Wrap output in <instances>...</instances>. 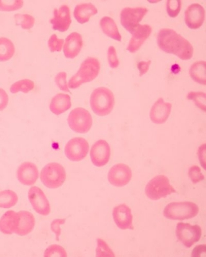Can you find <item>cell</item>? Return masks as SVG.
Returning <instances> with one entry per match:
<instances>
[{
	"mask_svg": "<svg viewBox=\"0 0 206 257\" xmlns=\"http://www.w3.org/2000/svg\"><path fill=\"white\" fill-rule=\"evenodd\" d=\"M64 40L62 39H59L56 34H53L50 36L49 41H48V46L52 52H61L62 47H63Z\"/></svg>",
	"mask_w": 206,
	"mask_h": 257,
	"instance_id": "cell-37",
	"label": "cell"
},
{
	"mask_svg": "<svg viewBox=\"0 0 206 257\" xmlns=\"http://www.w3.org/2000/svg\"><path fill=\"white\" fill-rule=\"evenodd\" d=\"M113 218L118 228L121 229H134L133 215L131 209L126 205L121 204L114 208Z\"/></svg>",
	"mask_w": 206,
	"mask_h": 257,
	"instance_id": "cell-16",
	"label": "cell"
},
{
	"mask_svg": "<svg viewBox=\"0 0 206 257\" xmlns=\"http://www.w3.org/2000/svg\"><path fill=\"white\" fill-rule=\"evenodd\" d=\"M66 219H57L54 220L51 223V229L56 234V240H59V236L61 235V230L60 225L65 223Z\"/></svg>",
	"mask_w": 206,
	"mask_h": 257,
	"instance_id": "cell-40",
	"label": "cell"
},
{
	"mask_svg": "<svg viewBox=\"0 0 206 257\" xmlns=\"http://www.w3.org/2000/svg\"><path fill=\"white\" fill-rule=\"evenodd\" d=\"M152 27L149 25H139L130 32L132 34L131 40L127 47V50L130 53L138 51L146 40L152 34Z\"/></svg>",
	"mask_w": 206,
	"mask_h": 257,
	"instance_id": "cell-14",
	"label": "cell"
},
{
	"mask_svg": "<svg viewBox=\"0 0 206 257\" xmlns=\"http://www.w3.org/2000/svg\"><path fill=\"white\" fill-rule=\"evenodd\" d=\"M187 99L194 101V104L202 111H205L206 97L203 92L191 91L187 95Z\"/></svg>",
	"mask_w": 206,
	"mask_h": 257,
	"instance_id": "cell-32",
	"label": "cell"
},
{
	"mask_svg": "<svg viewBox=\"0 0 206 257\" xmlns=\"http://www.w3.org/2000/svg\"><path fill=\"white\" fill-rule=\"evenodd\" d=\"M188 175L190 180L194 184L204 180V176H203L202 172H201L200 167L197 166V165H194V166L191 167L189 169Z\"/></svg>",
	"mask_w": 206,
	"mask_h": 257,
	"instance_id": "cell-36",
	"label": "cell"
},
{
	"mask_svg": "<svg viewBox=\"0 0 206 257\" xmlns=\"http://www.w3.org/2000/svg\"><path fill=\"white\" fill-rule=\"evenodd\" d=\"M176 235L184 246L189 248L194 243L200 240L202 236V229L197 224L178 222L176 228Z\"/></svg>",
	"mask_w": 206,
	"mask_h": 257,
	"instance_id": "cell-8",
	"label": "cell"
},
{
	"mask_svg": "<svg viewBox=\"0 0 206 257\" xmlns=\"http://www.w3.org/2000/svg\"><path fill=\"white\" fill-rule=\"evenodd\" d=\"M82 38L81 34L72 32L66 38L63 47L64 54L66 58L74 59L79 54L82 47Z\"/></svg>",
	"mask_w": 206,
	"mask_h": 257,
	"instance_id": "cell-20",
	"label": "cell"
},
{
	"mask_svg": "<svg viewBox=\"0 0 206 257\" xmlns=\"http://www.w3.org/2000/svg\"><path fill=\"white\" fill-rule=\"evenodd\" d=\"M89 151V144L81 137L71 139L65 148L66 157L72 162H80L85 158Z\"/></svg>",
	"mask_w": 206,
	"mask_h": 257,
	"instance_id": "cell-9",
	"label": "cell"
},
{
	"mask_svg": "<svg viewBox=\"0 0 206 257\" xmlns=\"http://www.w3.org/2000/svg\"><path fill=\"white\" fill-rule=\"evenodd\" d=\"M108 60L112 68H117L120 65V61L117 56L116 48L112 46L108 50Z\"/></svg>",
	"mask_w": 206,
	"mask_h": 257,
	"instance_id": "cell-39",
	"label": "cell"
},
{
	"mask_svg": "<svg viewBox=\"0 0 206 257\" xmlns=\"http://www.w3.org/2000/svg\"><path fill=\"white\" fill-rule=\"evenodd\" d=\"M157 43L162 51L175 55L182 60H189L193 57V46L172 29H161L158 33Z\"/></svg>",
	"mask_w": 206,
	"mask_h": 257,
	"instance_id": "cell-1",
	"label": "cell"
},
{
	"mask_svg": "<svg viewBox=\"0 0 206 257\" xmlns=\"http://www.w3.org/2000/svg\"><path fill=\"white\" fill-rule=\"evenodd\" d=\"M151 64V61H141L138 63V69L139 73H140V76H143L144 74L147 73L149 67Z\"/></svg>",
	"mask_w": 206,
	"mask_h": 257,
	"instance_id": "cell-42",
	"label": "cell"
},
{
	"mask_svg": "<svg viewBox=\"0 0 206 257\" xmlns=\"http://www.w3.org/2000/svg\"><path fill=\"white\" fill-rule=\"evenodd\" d=\"M9 96L4 89L0 88V111H3L8 106Z\"/></svg>",
	"mask_w": 206,
	"mask_h": 257,
	"instance_id": "cell-41",
	"label": "cell"
},
{
	"mask_svg": "<svg viewBox=\"0 0 206 257\" xmlns=\"http://www.w3.org/2000/svg\"><path fill=\"white\" fill-rule=\"evenodd\" d=\"M206 251L205 245H199L194 247L192 252V256H199Z\"/></svg>",
	"mask_w": 206,
	"mask_h": 257,
	"instance_id": "cell-44",
	"label": "cell"
},
{
	"mask_svg": "<svg viewBox=\"0 0 206 257\" xmlns=\"http://www.w3.org/2000/svg\"><path fill=\"white\" fill-rule=\"evenodd\" d=\"M19 221H18V228L15 233L20 236L28 235L33 231L35 226V218L31 212L28 211H20L18 212Z\"/></svg>",
	"mask_w": 206,
	"mask_h": 257,
	"instance_id": "cell-21",
	"label": "cell"
},
{
	"mask_svg": "<svg viewBox=\"0 0 206 257\" xmlns=\"http://www.w3.org/2000/svg\"><path fill=\"white\" fill-rule=\"evenodd\" d=\"M44 256H61V257H66L67 256V253L65 249L63 248L61 245L53 244L50 245L49 247H47V249L45 250Z\"/></svg>",
	"mask_w": 206,
	"mask_h": 257,
	"instance_id": "cell-35",
	"label": "cell"
},
{
	"mask_svg": "<svg viewBox=\"0 0 206 257\" xmlns=\"http://www.w3.org/2000/svg\"><path fill=\"white\" fill-rule=\"evenodd\" d=\"M72 105L70 96L67 94L58 93L50 102V109L56 115H59L69 109Z\"/></svg>",
	"mask_w": 206,
	"mask_h": 257,
	"instance_id": "cell-23",
	"label": "cell"
},
{
	"mask_svg": "<svg viewBox=\"0 0 206 257\" xmlns=\"http://www.w3.org/2000/svg\"><path fill=\"white\" fill-rule=\"evenodd\" d=\"M18 221L19 217L18 213L13 210L8 211L0 219V231L6 235L15 233L18 228Z\"/></svg>",
	"mask_w": 206,
	"mask_h": 257,
	"instance_id": "cell-22",
	"label": "cell"
},
{
	"mask_svg": "<svg viewBox=\"0 0 206 257\" xmlns=\"http://www.w3.org/2000/svg\"><path fill=\"white\" fill-rule=\"evenodd\" d=\"M55 82L61 90L65 91V92H70L69 89L66 82V73L62 72L59 73L55 77Z\"/></svg>",
	"mask_w": 206,
	"mask_h": 257,
	"instance_id": "cell-38",
	"label": "cell"
},
{
	"mask_svg": "<svg viewBox=\"0 0 206 257\" xmlns=\"http://www.w3.org/2000/svg\"><path fill=\"white\" fill-rule=\"evenodd\" d=\"M184 20L189 29L200 28L205 20L204 9L200 4H191L185 11Z\"/></svg>",
	"mask_w": 206,
	"mask_h": 257,
	"instance_id": "cell-15",
	"label": "cell"
},
{
	"mask_svg": "<svg viewBox=\"0 0 206 257\" xmlns=\"http://www.w3.org/2000/svg\"><path fill=\"white\" fill-rule=\"evenodd\" d=\"M97 13V9L92 4H81L75 7L74 16L79 24H84L90 20L91 16Z\"/></svg>",
	"mask_w": 206,
	"mask_h": 257,
	"instance_id": "cell-24",
	"label": "cell"
},
{
	"mask_svg": "<svg viewBox=\"0 0 206 257\" xmlns=\"http://www.w3.org/2000/svg\"><path fill=\"white\" fill-rule=\"evenodd\" d=\"M206 64L204 61H197L192 64L189 69V75L192 79L198 84L205 85Z\"/></svg>",
	"mask_w": 206,
	"mask_h": 257,
	"instance_id": "cell-26",
	"label": "cell"
},
{
	"mask_svg": "<svg viewBox=\"0 0 206 257\" xmlns=\"http://www.w3.org/2000/svg\"><path fill=\"white\" fill-rule=\"evenodd\" d=\"M115 98L109 89L100 87L94 89L90 96V106L92 111L98 116L109 114L114 109Z\"/></svg>",
	"mask_w": 206,
	"mask_h": 257,
	"instance_id": "cell-3",
	"label": "cell"
},
{
	"mask_svg": "<svg viewBox=\"0 0 206 257\" xmlns=\"http://www.w3.org/2000/svg\"><path fill=\"white\" fill-rule=\"evenodd\" d=\"M198 212V205L193 202H173L166 205L163 214L167 219L183 221L196 217Z\"/></svg>",
	"mask_w": 206,
	"mask_h": 257,
	"instance_id": "cell-4",
	"label": "cell"
},
{
	"mask_svg": "<svg viewBox=\"0 0 206 257\" xmlns=\"http://www.w3.org/2000/svg\"><path fill=\"white\" fill-rule=\"evenodd\" d=\"M148 13L146 8H127L121 13V24L129 32L138 26L139 23Z\"/></svg>",
	"mask_w": 206,
	"mask_h": 257,
	"instance_id": "cell-10",
	"label": "cell"
},
{
	"mask_svg": "<svg viewBox=\"0 0 206 257\" xmlns=\"http://www.w3.org/2000/svg\"><path fill=\"white\" fill-rule=\"evenodd\" d=\"M39 177L37 166L31 162L23 163L17 170V178L22 184L32 186L35 184Z\"/></svg>",
	"mask_w": 206,
	"mask_h": 257,
	"instance_id": "cell-19",
	"label": "cell"
},
{
	"mask_svg": "<svg viewBox=\"0 0 206 257\" xmlns=\"http://www.w3.org/2000/svg\"><path fill=\"white\" fill-rule=\"evenodd\" d=\"M68 123L71 130L84 134L90 130L93 123L92 117L86 109L77 107L70 112Z\"/></svg>",
	"mask_w": 206,
	"mask_h": 257,
	"instance_id": "cell-7",
	"label": "cell"
},
{
	"mask_svg": "<svg viewBox=\"0 0 206 257\" xmlns=\"http://www.w3.org/2000/svg\"><path fill=\"white\" fill-rule=\"evenodd\" d=\"M18 195L13 190H5L0 192V208H10L17 205Z\"/></svg>",
	"mask_w": 206,
	"mask_h": 257,
	"instance_id": "cell-28",
	"label": "cell"
},
{
	"mask_svg": "<svg viewBox=\"0 0 206 257\" xmlns=\"http://www.w3.org/2000/svg\"><path fill=\"white\" fill-rule=\"evenodd\" d=\"M28 197L30 203L36 212L43 216L49 215L51 209L49 201L43 190L38 187L29 189Z\"/></svg>",
	"mask_w": 206,
	"mask_h": 257,
	"instance_id": "cell-11",
	"label": "cell"
},
{
	"mask_svg": "<svg viewBox=\"0 0 206 257\" xmlns=\"http://www.w3.org/2000/svg\"><path fill=\"white\" fill-rule=\"evenodd\" d=\"M198 158L200 160L201 165H202L203 168H205V144H203L199 148L198 151Z\"/></svg>",
	"mask_w": 206,
	"mask_h": 257,
	"instance_id": "cell-43",
	"label": "cell"
},
{
	"mask_svg": "<svg viewBox=\"0 0 206 257\" xmlns=\"http://www.w3.org/2000/svg\"><path fill=\"white\" fill-rule=\"evenodd\" d=\"M132 172L128 165L118 164L112 167L108 174L109 182L115 187H121L127 185L131 180Z\"/></svg>",
	"mask_w": 206,
	"mask_h": 257,
	"instance_id": "cell-12",
	"label": "cell"
},
{
	"mask_svg": "<svg viewBox=\"0 0 206 257\" xmlns=\"http://www.w3.org/2000/svg\"><path fill=\"white\" fill-rule=\"evenodd\" d=\"M15 53L12 41L7 38H0V61L10 60Z\"/></svg>",
	"mask_w": 206,
	"mask_h": 257,
	"instance_id": "cell-27",
	"label": "cell"
},
{
	"mask_svg": "<svg viewBox=\"0 0 206 257\" xmlns=\"http://www.w3.org/2000/svg\"><path fill=\"white\" fill-rule=\"evenodd\" d=\"M50 23L55 31L61 32L67 31L72 23L70 8L66 5H63L59 9H55L54 18L50 20Z\"/></svg>",
	"mask_w": 206,
	"mask_h": 257,
	"instance_id": "cell-17",
	"label": "cell"
},
{
	"mask_svg": "<svg viewBox=\"0 0 206 257\" xmlns=\"http://www.w3.org/2000/svg\"><path fill=\"white\" fill-rule=\"evenodd\" d=\"M182 2L178 0H168L166 4V10L171 18H176L181 10Z\"/></svg>",
	"mask_w": 206,
	"mask_h": 257,
	"instance_id": "cell-34",
	"label": "cell"
},
{
	"mask_svg": "<svg viewBox=\"0 0 206 257\" xmlns=\"http://www.w3.org/2000/svg\"><path fill=\"white\" fill-rule=\"evenodd\" d=\"M100 63L95 57H88L82 62L78 72L68 82V87L71 89L79 88L81 84L92 81L100 72Z\"/></svg>",
	"mask_w": 206,
	"mask_h": 257,
	"instance_id": "cell-2",
	"label": "cell"
},
{
	"mask_svg": "<svg viewBox=\"0 0 206 257\" xmlns=\"http://www.w3.org/2000/svg\"><path fill=\"white\" fill-rule=\"evenodd\" d=\"M22 0H0V11H15L20 9L24 6Z\"/></svg>",
	"mask_w": 206,
	"mask_h": 257,
	"instance_id": "cell-31",
	"label": "cell"
},
{
	"mask_svg": "<svg viewBox=\"0 0 206 257\" xmlns=\"http://www.w3.org/2000/svg\"><path fill=\"white\" fill-rule=\"evenodd\" d=\"M100 26L102 31L107 36L121 42L122 37L119 32L118 26L111 17L105 16L100 21Z\"/></svg>",
	"mask_w": 206,
	"mask_h": 257,
	"instance_id": "cell-25",
	"label": "cell"
},
{
	"mask_svg": "<svg viewBox=\"0 0 206 257\" xmlns=\"http://www.w3.org/2000/svg\"><path fill=\"white\" fill-rule=\"evenodd\" d=\"M66 178L64 167L58 163H50L41 172L40 179L43 185L49 189H58L65 183Z\"/></svg>",
	"mask_w": 206,
	"mask_h": 257,
	"instance_id": "cell-6",
	"label": "cell"
},
{
	"mask_svg": "<svg viewBox=\"0 0 206 257\" xmlns=\"http://www.w3.org/2000/svg\"><path fill=\"white\" fill-rule=\"evenodd\" d=\"M15 20L16 24L26 30L33 28L35 24V19L33 16L27 14H17L15 16Z\"/></svg>",
	"mask_w": 206,
	"mask_h": 257,
	"instance_id": "cell-30",
	"label": "cell"
},
{
	"mask_svg": "<svg viewBox=\"0 0 206 257\" xmlns=\"http://www.w3.org/2000/svg\"><path fill=\"white\" fill-rule=\"evenodd\" d=\"M171 103L165 102L163 98H159L151 108V120L155 124H162L168 120L171 111Z\"/></svg>",
	"mask_w": 206,
	"mask_h": 257,
	"instance_id": "cell-18",
	"label": "cell"
},
{
	"mask_svg": "<svg viewBox=\"0 0 206 257\" xmlns=\"http://www.w3.org/2000/svg\"><path fill=\"white\" fill-rule=\"evenodd\" d=\"M145 192L151 200L157 201L176 192V190L166 176L158 175L149 181L146 186Z\"/></svg>",
	"mask_w": 206,
	"mask_h": 257,
	"instance_id": "cell-5",
	"label": "cell"
},
{
	"mask_svg": "<svg viewBox=\"0 0 206 257\" xmlns=\"http://www.w3.org/2000/svg\"><path fill=\"white\" fill-rule=\"evenodd\" d=\"M97 247L96 249V256H115V254L110 248L107 242L100 238L97 239Z\"/></svg>",
	"mask_w": 206,
	"mask_h": 257,
	"instance_id": "cell-33",
	"label": "cell"
},
{
	"mask_svg": "<svg viewBox=\"0 0 206 257\" xmlns=\"http://www.w3.org/2000/svg\"><path fill=\"white\" fill-rule=\"evenodd\" d=\"M111 155V147L104 140H99L91 147V160L96 167H100L106 165L109 162Z\"/></svg>",
	"mask_w": 206,
	"mask_h": 257,
	"instance_id": "cell-13",
	"label": "cell"
},
{
	"mask_svg": "<svg viewBox=\"0 0 206 257\" xmlns=\"http://www.w3.org/2000/svg\"><path fill=\"white\" fill-rule=\"evenodd\" d=\"M34 82L30 79H23L16 82L11 86V92L14 94L22 91L23 93H27L33 90L34 88Z\"/></svg>",
	"mask_w": 206,
	"mask_h": 257,
	"instance_id": "cell-29",
	"label": "cell"
}]
</instances>
